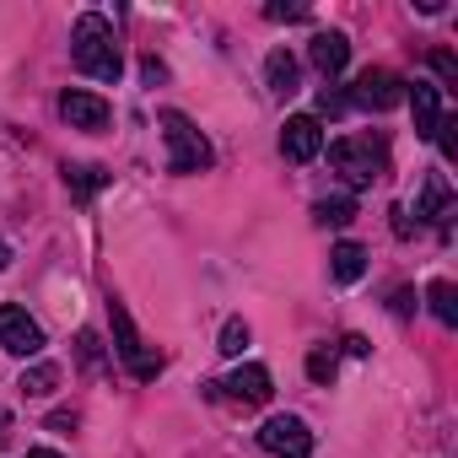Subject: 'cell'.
<instances>
[{
    "mask_svg": "<svg viewBox=\"0 0 458 458\" xmlns=\"http://www.w3.org/2000/svg\"><path fill=\"white\" fill-rule=\"evenodd\" d=\"M71 60L92 81H119L124 76V55L114 44V22L98 17V12H81L76 17V33H71Z\"/></svg>",
    "mask_w": 458,
    "mask_h": 458,
    "instance_id": "obj_1",
    "label": "cell"
},
{
    "mask_svg": "<svg viewBox=\"0 0 458 458\" xmlns=\"http://www.w3.org/2000/svg\"><path fill=\"white\" fill-rule=\"evenodd\" d=\"M162 140H167V173H205L210 167V140L194 130L189 114L162 108Z\"/></svg>",
    "mask_w": 458,
    "mask_h": 458,
    "instance_id": "obj_2",
    "label": "cell"
},
{
    "mask_svg": "<svg viewBox=\"0 0 458 458\" xmlns=\"http://www.w3.org/2000/svg\"><path fill=\"white\" fill-rule=\"evenodd\" d=\"M108 324H114V351H119V361L130 367V377H135V383H151V377L162 372V356L146 351V340H140V329L130 324L124 302H108Z\"/></svg>",
    "mask_w": 458,
    "mask_h": 458,
    "instance_id": "obj_3",
    "label": "cell"
},
{
    "mask_svg": "<svg viewBox=\"0 0 458 458\" xmlns=\"http://www.w3.org/2000/svg\"><path fill=\"white\" fill-rule=\"evenodd\" d=\"M329 157H335V167L345 173L351 189H367V183H377V178L388 173V157H383V146H372V140H335Z\"/></svg>",
    "mask_w": 458,
    "mask_h": 458,
    "instance_id": "obj_4",
    "label": "cell"
},
{
    "mask_svg": "<svg viewBox=\"0 0 458 458\" xmlns=\"http://www.w3.org/2000/svg\"><path fill=\"white\" fill-rule=\"evenodd\" d=\"M259 447L276 453V458H313V431L297 415H270L259 426Z\"/></svg>",
    "mask_w": 458,
    "mask_h": 458,
    "instance_id": "obj_5",
    "label": "cell"
},
{
    "mask_svg": "<svg viewBox=\"0 0 458 458\" xmlns=\"http://www.w3.org/2000/svg\"><path fill=\"white\" fill-rule=\"evenodd\" d=\"M0 345H6L12 356H38L44 351V329L28 308L17 302H0Z\"/></svg>",
    "mask_w": 458,
    "mask_h": 458,
    "instance_id": "obj_6",
    "label": "cell"
},
{
    "mask_svg": "<svg viewBox=\"0 0 458 458\" xmlns=\"http://www.w3.org/2000/svg\"><path fill=\"white\" fill-rule=\"evenodd\" d=\"M351 103H356V108H372V114H388V108L404 103V81H399L394 71H361Z\"/></svg>",
    "mask_w": 458,
    "mask_h": 458,
    "instance_id": "obj_7",
    "label": "cell"
},
{
    "mask_svg": "<svg viewBox=\"0 0 458 458\" xmlns=\"http://www.w3.org/2000/svg\"><path fill=\"white\" fill-rule=\"evenodd\" d=\"M281 151H286V162H313V157L324 151V124H318V114H292V119L281 124Z\"/></svg>",
    "mask_w": 458,
    "mask_h": 458,
    "instance_id": "obj_8",
    "label": "cell"
},
{
    "mask_svg": "<svg viewBox=\"0 0 458 458\" xmlns=\"http://www.w3.org/2000/svg\"><path fill=\"white\" fill-rule=\"evenodd\" d=\"M404 103H410V114H415V135L420 140H437V130H442V87H431V81H415L410 92H404Z\"/></svg>",
    "mask_w": 458,
    "mask_h": 458,
    "instance_id": "obj_9",
    "label": "cell"
},
{
    "mask_svg": "<svg viewBox=\"0 0 458 458\" xmlns=\"http://www.w3.org/2000/svg\"><path fill=\"white\" fill-rule=\"evenodd\" d=\"M60 119H65L71 130H87V135H92V130L108 124V103H103L98 92H65V98H60Z\"/></svg>",
    "mask_w": 458,
    "mask_h": 458,
    "instance_id": "obj_10",
    "label": "cell"
},
{
    "mask_svg": "<svg viewBox=\"0 0 458 458\" xmlns=\"http://www.w3.org/2000/svg\"><path fill=\"white\" fill-rule=\"evenodd\" d=\"M308 60H313L324 76H340V71L351 65V38H345V33H335V28H329V33H313Z\"/></svg>",
    "mask_w": 458,
    "mask_h": 458,
    "instance_id": "obj_11",
    "label": "cell"
},
{
    "mask_svg": "<svg viewBox=\"0 0 458 458\" xmlns=\"http://www.w3.org/2000/svg\"><path fill=\"white\" fill-rule=\"evenodd\" d=\"M221 388H226V394H233L238 404H265V399L276 394V383H270V372H265V367H254V361H249V367H238V372H233V377H226Z\"/></svg>",
    "mask_w": 458,
    "mask_h": 458,
    "instance_id": "obj_12",
    "label": "cell"
},
{
    "mask_svg": "<svg viewBox=\"0 0 458 458\" xmlns=\"http://www.w3.org/2000/svg\"><path fill=\"white\" fill-rule=\"evenodd\" d=\"M415 216H426V221L447 226V216H453V194H447V178H442V173H431V178H426V189H420V205H415Z\"/></svg>",
    "mask_w": 458,
    "mask_h": 458,
    "instance_id": "obj_13",
    "label": "cell"
},
{
    "mask_svg": "<svg viewBox=\"0 0 458 458\" xmlns=\"http://www.w3.org/2000/svg\"><path fill=\"white\" fill-rule=\"evenodd\" d=\"M329 276H335L340 286L361 281V276H367V249H361V243H335V254H329Z\"/></svg>",
    "mask_w": 458,
    "mask_h": 458,
    "instance_id": "obj_14",
    "label": "cell"
},
{
    "mask_svg": "<svg viewBox=\"0 0 458 458\" xmlns=\"http://www.w3.org/2000/svg\"><path fill=\"white\" fill-rule=\"evenodd\" d=\"M265 81H270V92H276V98H292V92H297V81H302V71H297V60H292L286 49H276V55L265 60Z\"/></svg>",
    "mask_w": 458,
    "mask_h": 458,
    "instance_id": "obj_15",
    "label": "cell"
},
{
    "mask_svg": "<svg viewBox=\"0 0 458 458\" xmlns=\"http://www.w3.org/2000/svg\"><path fill=\"white\" fill-rule=\"evenodd\" d=\"M351 216H356V199H351V194H335V199H318V205H313V221H318V226H345Z\"/></svg>",
    "mask_w": 458,
    "mask_h": 458,
    "instance_id": "obj_16",
    "label": "cell"
},
{
    "mask_svg": "<svg viewBox=\"0 0 458 458\" xmlns=\"http://www.w3.org/2000/svg\"><path fill=\"white\" fill-rule=\"evenodd\" d=\"M55 383H60V367H55V361H38V367L22 372V394H33V399L55 394Z\"/></svg>",
    "mask_w": 458,
    "mask_h": 458,
    "instance_id": "obj_17",
    "label": "cell"
},
{
    "mask_svg": "<svg viewBox=\"0 0 458 458\" xmlns=\"http://www.w3.org/2000/svg\"><path fill=\"white\" fill-rule=\"evenodd\" d=\"M426 297H431V313L453 329V324H458V302H453L458 292H453V281H431V292H426Z\"/></svg>",
    "mask_w": 458,
    "mask_h": 458,
    "instance_id": "obj_18",
    "label": "cell"
},
{
    "mask_svg": "<svg viewBox=\"0 0 458 458\" xmlns=\"http://www.w3.org/2000/svg\"><path fill=\"white\" fill-rule=\"evenodd\" d=\"M65 183L87 199V194H98V189L108 183V173H103V167H65Z\"/></svg>",
    "mask_w": 458,
    "mask_h": 458,
    "instance_id": "obj_19",
    "label": "cell"
},
{
    "mask_svg": "<svg viewBox=\"0 0 458 458\" xmlns=\"http://www.w3.org/2000/svg\"><path fill=\"white\" fill-rule=\"evenodd\" d=\"M243 345H249V324H243V318H226L216 351H221V356H243Z\"/></svg>",
    "mask_w": 458,
    "mask_h": 458,
    "instance_id": "obj_20",
    "label": "cell"
},
{
    "mask_svg": "<svg viewBox=\"0 0 458 458\" xmlns=\"http://www.w3.org/2000/svg\"><path fill=\"white\" fill-rule=\"evenodd\" d=\"M308 377H313V383H335V351H329V345L308 351Z\"/></svg>",
    "mask_w": 458,
    "mask_h": 458,
    "instance_id": "obj_21",
    "label": "cell"
},
{
    "mask_svg": "<svg viewBox=\"0 0 458 458\" xmlns=\"http://www.w3.org/2000/svg\"><path fill=\"white\" fill-rule=\"evenodd\" d=\"M270 22H308V6H265Z\"/></svg>",
    "mask_w": 458,
    "mask_h": 458,
    "instance_id": "obj_22",
    "label": "cell"
},
{
    "mask_svg": "<svg viewBox=\"0 0 458 458\" xmlns=\"http://www.w3.org/2000/svg\"><path fill=\"white\" fill-rule=\"evenodd\" d=\"M318 108H324V114H345V108H351V98H345V92H324V98H318Z\"/></svg>",
    "mask_w": 458,
    "mask_h": 458,
    "instance_id": "obj_23",
    "label": "cell"
},
{
    "mask_svg": "<svg viewBox=\"0 0 458 458\" xmlns=\"http://www.w3.org/2000/svg\"><path fill=\"white\" fill-rule=\"evenodd\" d=\"M431 65H437V76H442V81H453V76H458V65H453V55H431Z\"/></svg>",
    "mask_w": 458,
    "mask_h": 458,
    "instance_id": "obj_24",
    "label": "cell"
},
{
    "mask_svg": "<svg viewBox=\"0 0 458 458\" xmlns=\"http://www.w3.org/2000/svg\"><path fill=\"white\" fill-rule=\"evenodd\" d=\"M76 345H81V361L92 367L98 361V335H76Z\"/></svg>",
    "mask_w": 458,
    "mask_h": 458,
    "instance_id": "obj_25",
    "label": "cell"
},
{
    "mask_svg": "<svg viewBox=\"0 0 458 458\" xmlns=\"http://www.w3.org/2000/svg\"><path fill=\"white\" fill-rule=\"evenodd\" d=\"M28 458H65V453H55V447H33Z\"/></svg>",
    "mask_w": 458,
    "mask_h": 458,
    "instance_id": "obj_26",
    "label": "cell"
}]
</instances>
